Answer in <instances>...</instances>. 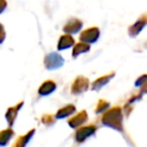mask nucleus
Segmentation results:
<instances>
[{
  "mask_svg": "<svg viewBox=\"0 0 147 147\" xmlns=\"http://www.w3.org/2000/svg\"><path fill=\"white\" fill-rule=\"evenodd\" d=\"M102 122L105 126L110 127L117 131H123V115L120 107H114L104 113Z\"/></svg>",
  "mask_w": 147,
  "mask_h": 147,
  "instance_id": "obj_1",
  "label": "nucleus"
},
{
  "mask_svg": "<svg viewBox=\"0 0 147 147\" xmlns=\"http://www.w3.org/2000/svg\"><path fill=\"white\" fill-rule=\"evenodd\" d=\"M63 63H65V59L57 53H49L45 57V61H43V65H45V69H49V71L59 69L63 65Z\"/></svg>",
  "mask_w": 147,
  "mask_h": 147,
  "instance_id": "obj_2",
  "label": "nucleus"
},
{
  "mask_svg": "<svg viewBox=\"0 0 147 147\" xmlns=\"http://www.w3.org/2000/svg\"><path fill=\"white\" fill-rule=\"evenodd\" d=\"M89 86H90V82H89L88 78L84 76H79L74 81L71 88V92L73 95H81L88 90Z\"/></svg>",
  "mask_w": 147,
  "mask_h": 147,
  "instance_id": "obj_3",
  "label": "nucleus"
},
{
  "mask_svg": "<svg viewBox=\"0 0 147 147\" xmlns=\"http://www.w3.org/2000/svg\"><path fill=\"white\" fill-rule=\"evenodd\" d=\"M97 130V127L95 125H89V126L85 127H80L78 128V130L76 131V135L75 138L78 143H82L84 141H86L90 136H92Z\"/></svg>",
  "mask_w": 147,
  "mask_h": 147,
  "instance_id": "obj_4",
  "label": "nucleus"
},
{
  "mask_svg": "<svg viewBox=\"0 0 147 147\" xmlns=\"http://www.w3.org/2000/svg\"><path fill=\"white\" fill-rule=\"evenodd\" d=\"M100 37V30L98 27H91L84 30L80 34V40L86 43H94Z\"/></svg>",
  "mask_w": 147,
  "mask_h": 147,
  "instance_id": "obj_5",
  "label": "nucleus"
},
{
  "mask_svg": "<svg viewBox=\"0 0 147 147\" xmlns=\"http://www.w3.org/2000/svg\"><path fill=\"white\" fill-rule=\"evenodd\" d=\"M147 25V12L143 13L142 15H140V17L138 18V20L134 23L133 25H131L128 28V33L131 37H135L143 30L145 26Z\"/></svg>",
  "mask_w": 147,
  "mask_h": 147,
  "instance_id": "obj_6",
  "label": "nucleus"
},
{
  "mask_svg": "<svg viewBox=\"0 0 147 147\" xmlns=\"http://www.w3.org/2000/svg\"><path fill=\"white\" fill-rule=\"evenodd\" d=\"M83 27V22L78 18H71L67 23L65 24V26L63 27V31L65 34H75L78 33L79 31L82 29Z\"/></svg>",
  "mask_w": 147,
  "mask_h": 147,
  "instance_id": "obj_7",
  "label": "nucleus"
},
{
  "mask_svg": "<svg viewBox=\"0 0 147 147\" xmlns=\"http://www.w3.org/2000/svg\"><path fill=\"white\" fill-rule=\"evenodd\" d=\"M88 118H89V116H88V114H87V111L83 110V111H81L80 113H78L77 115H75L73 118L69 119V125L71 128L78 129L88 121Z\"/></svg>",
  "mask_w": 147,
  "mask_h": 147,
  "instance_id": "obj_8",
  "label": "nucleus"
},
{
  "mask_svg": "<svg viewBox=\"0 0 147 147\" xmlns=\"http://www.w3.org/2000/svg\"><path fill=\"white\" fill-rule=\"evenodd\" d=\"M23 104H24L23 102H20L19 104L15 105L14 107H10V108H8V110L6 111V114H5V118H6L7 123H8V125L10 127H12L13 124H14L15 119H16L17 115H18L19 110H20V109L22 108Z\"/></svg>",
  "mask_w": 147,
  "mask_h": 147,
  "instance_id": "obj_9",
  "label": "nucleus"
},
{
  "mask_svg": "<svg viewBox=\"0 0 147 147\" xmlns=\"http://www.w3.org/2000/svg\"><path fill=\"white\" fill-rule=\"evenodd\" d=\"M115 77V73H111L109 75H105V76L101 77V78L97 79L96 81H94L92 84V90L93 91H100L105 85H107L113 78Z\"/></svg>",
  "mask_w": 147,
  "mask_h": 147,
  "instance_id": "obj_10",
  "label": "nucleus"
},
{
  "mask_svg": "<svg viewBox=\"0 0 147 147\" xmlns=\"http://www.w3.org/2000/svg\"><path fill=\"white\" fill-rule=\"evenodd\" d=\"M57 89V85L53 81H45V83L41 84V86L38 89V94L40 96H49L51 93L55 92V90Z\"/></svg>",
  "mask_w": 147,
  "mask_h": 147,
  "instance_id": "obj_11",
  "label": "nucleus"
},
{
  "mask_svg": "<svg viewBox=\"0 0 147 147\" xmlns=\"http://www.w3.org/2000/svg\"><path fill=\"white\" fill-rule=\"evenodd\" d=\"M75 45V39L71 36V34H63L59 37V43H57V49L59 51H65V49L71 47Z\"/></svg>",
  "mask_w": 147,
  "mask_h": 147,
  "instance_id": "obj_12",
  "label": "nucleus"
},
{
  "mask_svg": "<svg viewBox=\"0 0 147 147\" xmlns=\"http://www.w3.org/2000/svg\"><path fill=\"white\" fill-rule=\"evenodd\" d=\"M35 133V129H31L29 132H27L25 135L19 136L16 139V141L14 142V144L12 145V147H25L27 145V143L30 141V139L32 138V136Z\"/></svg>",
  "mask_w": 147,
  "mask_h": 147,
  "instance_id": "obj_13",
  "label": "nucleus"
},
{
  "mask_svg": "<svg viewBox=\"0 0 147 147\" xmlns=\"http://www.w3.org/2000/svg\"><path fill=\"white\" fill-rule=\"evenodd\" d=\"M76 112V107L74 105H67V106L61 108L55 114V118L57 119H63L65 117H69L71 115H73L74 113Z\"/></svg>",
  "mask_w": 147,
  "mask_h": 147,
  "instance_id": "obj_14",
  "label": "nucleus"
},
{
  "mask_svg": "<svg viewBox=\"0 0 147 147\" xmlns=\"http://www.w3.org/2000/svg\"><path fill=\"white\" fill-rule=\"evenodd\" d=\"M90 49H91V45H89V43H86V42H83V41H81V42L75 45V47H74V49H73L71 55H73V57H75V59H76V57H78V55H80L81 53H88Z\"/></svg>",
  "mask_w": 147,
  "mask_h": 147,
  "instance_id": "obj_15",
  "label": "nucleus"
},
{
  "mask_svg": "<svg viewBox=\"0 0 147 147\" xmlns=\"http://www.w3.org/2000/svg\"><path fill=\"white\" fill-rule=\"evenodd\" d=\"M13 136H14V131L11 128L1 131L0 132V146H6Z\"/></svg>",
  "mask_w": 147,
  "mask_h": 147,
  "instance_id": "obj_16",
  "label": "nucleus"
},
{
  "mask_svg": "<svg viewBox=\"0 0 147 147\" xmlns=\"http://www.w3.org/2000/svg\"><path fill=\"white\" fill-rule=\"evenodd\" d=\"M110 106V103L107 102L106 100H100L97 104L96 110H95V113L96 114H100V113H103L107 110Z\"/></svg>",
  "mask_w": 147,
  "mask_h": 147,
  "instance_id": "obj_17",
  "label": "nucleus"
},
{
  "mask_svg": "<svg viewBox=\"0 0 147 147\" xmlns=\"http://www.w3.org/2000/svg\"><path fill=\"white\" fill-rule=\"evenodd\" d=\"M41 122L47 126H49V125H53L55 123V118L49 114H45L41 117Z\"/></svg>",
  "mask_w": 147,
  "mask_h": 147,
  "instance_id": "obj_18",
  "label": "nucleus"
},
{
  "mask_svg": "<svg viewBox=\"0 0 147 147\" xmlns=\"http://www.w3.org/2000/svg\"><path fill=\"white\" fill-rule=\"evenodd\" d=\"M146 82H147V75H143V76L139 77V78L137 79L136 83H135V86L136 87H142Z\"/></svg>",
  "mask_w": 147,
  "mask_h": 147,
  "instance_id": "obj_19",
  "label": "nucleus"
},
{
  "mask_svg": "<svg viewBox=\"0 0 147 147\" xmlns=\"http://www.w3.org/2000/svg\"><path fill=\"white\" fill-rule=\"evenodd\" d=\"M5 37H6V32H5L4 26L2 25V23H0V43L4 41Z\"/></svg>",
  "mask_w": 147,
  "mask_h": 147,
  "instance_id": "obj_20",
  "label": "nucleus"
},
{
  "mask_svg": "<svg viewBox=\"0 0 147 147\" xmlns=\"http://www.w3.org/2000/svg\"><path fill=\"white\" fill-rule=\"evenodd\" d=\"M6 6H7L6 0H0V14L6 9Z\"/></svg>",
  "mask_w": 147,
  "mask_h": 147,
  "instance_id": "obj_21",
  "label": "nucleus"
},
{
  "mask_svg": "<svg viewBox=\"0 0 147 147\" xmlns=\"http://www.w3.org/2000/svg\"><path fill=\"white\" fill-rule=\"evenodd\" d=\"M141 93H147V82L145 83L144 85H143V87H142V90H141Z\"/></svg>",
  "mask_w": 147,
  "mask_h": 147,
  "instance_id": "obj_22",
  "label": "nucleus"
}]
</instances>
